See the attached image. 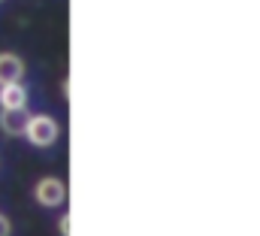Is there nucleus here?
<instances>
[{
  "label": "nucleus",
  "instance_id": "f257e3e1",
  "mask_svg": "<svg viewBox=\"0 0 260 236\" xmlns=\"http://www.w3.org/2000/svg\"><path fill=\"white\" fill-rule=\"evenodd\" d=\"M61 136V124L52 115H30L27 118V127H24V139L30 145H40V149H49L55 145Z\"/></svg>",
  "mask_w": 260,
  "mask_h": 236
},
{
  "label": "nucleus",
  "instance_id": "f03ea898",
  "mask_svg": "<svg viewBox=\"0 0 260 236\" xmlns=\"http://www.w3.org/2000/svg\"><path fill=\"white\" fill-rule=\"evenodd\" d=\"M34 197H37V203L40 206H46V209H55V206H61L67 200V185L61 179L55 176H46L37 182V188H34Z\"/></svg>",
  "mask_w": 260,
  "mask_h": 236
},
{
  "label": "nucleus",
  "instance_id": "7ed1b4c3",
  "mask_svg": "<svg viewBox=\"0 0 260 236\" xmlns=\"http://www.w3.org/2000/svg\"><path fill=\"white\" fill-rule=\"evenodd\" d=\"M27 106L24 109H0V130L6 136H24V127H27Z\"/></svg>",
  "mask_w": 260,
  "mask_h": 236
},
{
  "label": "nucleus",
  "instance_id": "20e7f679",
  "mask_svg": "<svg viewBox=\"0 0 260 236\" xmlns=\"http://www.w3.org/2000/svg\"><path fill=\"white\" fill-rule=\"evenodd\" d=\"M24 103H27V88L21 82L0 85V109H24Z\"/></svg>",
  "mask_w": 260,
  "mask_h": 236
},
{
  "label": "nucleus",
  "instance_id": "39448f33",
  "mask_svg": "<svg viewBox=\"0 0 260 236\" xmlns=\"http://www.w3.org/2000/svg\"><path fill=\"white\" fill-rule=\"evenodd\" d=\"M21 76H24V61L12 52H0V85L21 82Z\"/></svg>",
  "mask_w": 260,
  "mask_h": 236
},
{
  "label": "nucleus",
  "instance_id": "423d86ee",
  "mask_svg": "<svg viewBox=\"0 0 260 236\" xmlns=\"http://www.w3.org/2000/svg\"><path fill=\"white\" fill-rule=\"evenodd\" d=\"M9 233H12V221L6 215H0V236H9Z\"/></svg>",
  "mask_w": 260,
  "mask_h": 236
},
{
  "label": "nucleus",
  "instance_id": "0eeeda50",
  "mask_svg": "<svg viewBox=\"0 0 260 236\" xmlns=\"http://www.w3.org/2000/svg\"><path fill=\"white\" fill-rule=\"evenodd\" d=\"M61 236H70V215L61 218Z\"/></svg>",
  "mask_w": 260,
  "mask_h": 236
},
{
  "label": "nucleus",
  "instance_id": "6e6552de",
  "mask_svg": "<svg viewBox=\"0 0 260 236\" xmlns=\"http://www.w3.org/2000/svg\"><path fill=\"white\" fill-rule=\"evenodd\" d=\"M0 3H3V0H0Z\"/></svg>",
  "mask_w": 260,
  "mask_h": 236
}]
</instances>
